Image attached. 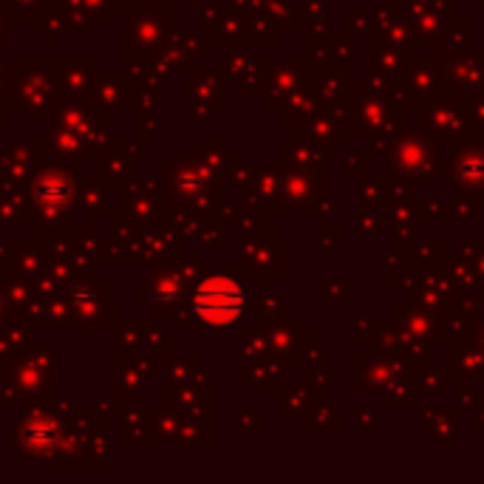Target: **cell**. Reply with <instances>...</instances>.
<instances>
[{
	"label": "cell",
	"mask_w": 484,
	"mask_h": 484,
	"mask_svg": "<svg viewBox=\"0 0 484 484\" xmlns=\"http://www.w3.org/2000/svg\"><path fill=\"white\" fill-rule=\"evenodd\" d=\"M246 304V295L236 280L229 278H210L196 289L193 306L204 323L210 326H229L236 323Z\"/></svg>",
	"instance_id": "1"
}]
</instances>
